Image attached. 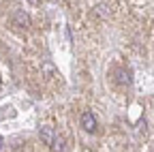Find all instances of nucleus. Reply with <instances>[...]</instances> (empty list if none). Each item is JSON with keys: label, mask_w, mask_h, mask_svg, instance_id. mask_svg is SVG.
I'll return each instance as SVG.
<instances>
[{"label": "nucleus", "mask_w": 154, "mask_h": 152, "mask_svg": "<svg viewBox=\"0 0 154 152\" xmlns=\"http://www.w3.org/2000/svg\"><path fill=\"white\" fill-rule=\"evenodd\" d=\"M41 139H43L47 146H51L54 139H56V131H54L51 126H41Z\"/></svg>", "instance_id": "nucleus-3"}, {"label": "nucleus", "mask_w": 154, "mask_h": 152, "mask_svg": "<svg viewBox=\"0 0 154 152\" xmlns=\"http://www.w3.org/2000/svg\"><path fill=\"white\" fill-rule=\"evenodd\" d=\"M28 24H30V20H28V15H26L24 11H15V13H13V26H17V28H28Z\"/></svg>", "instance_id": "nucleus-2"}, {"label": "nucleus", "mask_w": 154, "mask_h": 152, "mask_svg": "<svg viewBox=\"0 0 154 152\" xmlns=\"http://www.w3.org/2000/svg\"><path fill=\"white\" fill-rule=\"evenodd\" d=\"M116 75H118V77H116V82H118V84H128V82H131V73L124 71V69H120Z\"/></svg>", "instance_id": "nucleus-5"}, {"label": "nucleus", "mask_w": 154, "mask_h": 152, "mask_svg": "<svg viewBox=\"0 0 154 152\" xmlns=\"http://www.w3.org/2000/svg\"><path fill=\"white\" fill-rule=\"evenodd\" d=\"M51 148H54V152H66V141H64V137H62V135H56Z\"/></svg>", "instance_id": "nucleus-4"}, {"label": "nucleus", "mask_w": 154, "mask_h": 152, "mask_svg": "<svg viewBox=\"0 0 154 152\" xmlns=\"http://www.w3.org/2000/svg\"><path fill=\"white\" fill-rule=\"evenodd\" d=\"M82 129L88 131V133H92V131L96 129V118L92 116L90 111H84V113H82Z\"/></svg>", "instance_id": "nucleus-1"}]
</instances>
